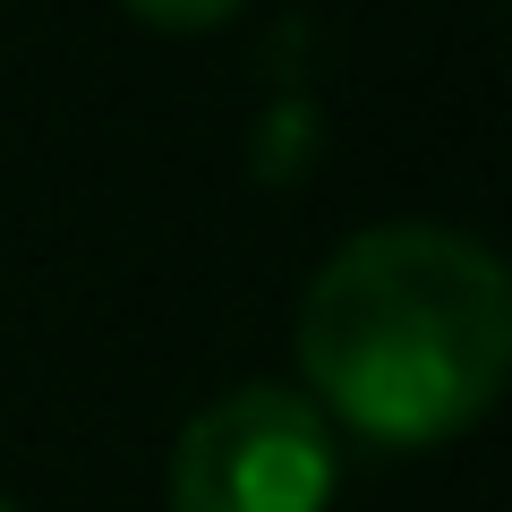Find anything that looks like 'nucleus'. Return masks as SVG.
I'll list each match as a JSON object with an SVG mask.
<instances>
[{"label": "nucleus", "instance_id": "nucleus-3", "mask_svg": "<svg viewBox=\"0 0 512 512\" xmlns=\"http://www.w3.org/2000/svg\"><path fill=\"white\" fill-rule=\"evenodd\" d=\"M146 26H171V35H205V26H222L239 9V0H128Z\"/></svg>", "mask_w": 512, "mask_h": 512}, {"label": "nucleus", "instance_id": "nucleus-2", "mask_svg": "<svg viewBox=\"0 0 512 512\" xmlns=\"http://www.w3.org/2000/svg\"><path fill=\"white\" fill-rule=\"evenodd\" d=\"M342 487V436L291 384H239L171 444V512H325Z\"/></svg>", "mask_w": 512, "mask_h": 512}, {"label": "nucleus", "instance_id": "nucleus-1", "mask_svg": "<svg viewBox=\"0 0 512 512\" xmlns=\"http://www.w3.org/2000/svg\"><path fill=\"white\" fill-rule=\"evenodd\" d=\"M512 282L470 231L376 222L316 265L299 299V376L325 427L384 453L453 444L504 393Z\"/></svg>", "mask_w": 512, "mask_h": 512}, {"label": "nucleus", "instance_id": "nucleus-4", "mask_svg": "<svg viewBox=\"0 0 512 512\" xmlns=\"http://www.w3.org/2000/svg\"><path fill=\"white\" fill-rule=\"evenodd\" d=\"M0 512H18V504H9V495H0Z\"/></svg>", "mask_w": 512, "mask_h": 512}]
</instances>
